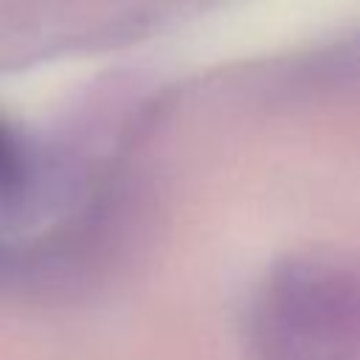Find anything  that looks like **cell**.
I'll use <instances>...</instances> for the list:
<instances>
[{"instance_id":"1","label":"cell","mask_w":360,"mask_h":360,"mask_svg":"<svg viewBox=\"0 0 360 360\" xmlns=\"http://www.w3.org/2000/svg\"><path fill=\"white\" fill-rule=\"evenodd\" d=\"M6 166H8V152H6V143H3V138H0V180H3V174H6Z\"/></svg>"}]
</instances>
